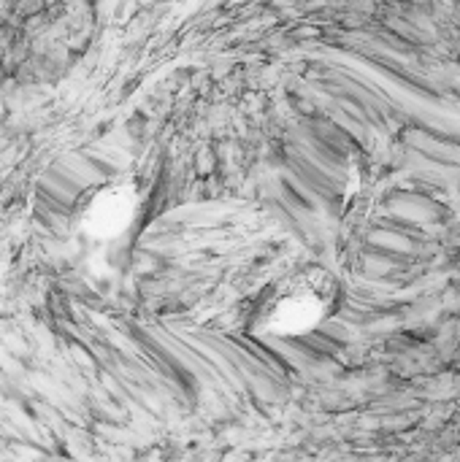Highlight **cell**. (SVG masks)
<instances>
[{"mask_svg": "<svg viewBox=\"0 0 460 462\" xmlns=\"http://www.w3.org/2000/svg\"><path fill=\"white\" fill-rule=\"evenodd\" d=\"M336 300L333 281L317 268L295 271L274 281L255 303L249 330L255 335H303L330 314Z\"/></svg>", "mask_w": 460, "mask_h": 462, "instance_id": "cell-1", "label": "cell"}]
</instances>
